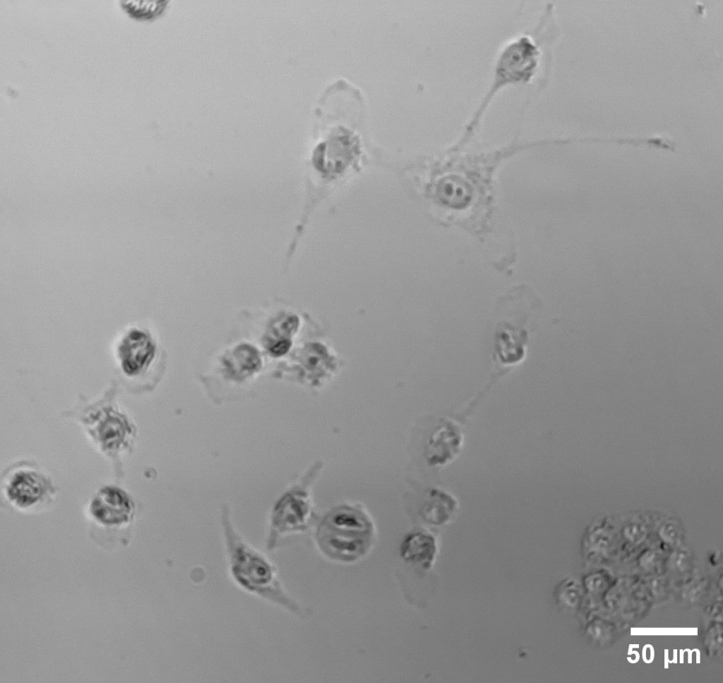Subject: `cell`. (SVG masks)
<instances>
[{"label":"cell","mask_w":723,"mask_h":683,"mask_svg":"<svg viewBox=\"0 0 723 683\" xmlns=\"http://www.w3.org/2000/svg\"><path fill=\"white\" fill-rule=\"evenodd\" d=\"M55 491L51 479L31 462L13 464L1 478L2 495L20 511L37 507L50 500Z\"/></svg>","instance_id":"3"},{"label":"cell","mask_w":723,"mask_h":683,"mask_svg":"<svg viewBox=\"0 0 723 683\" xmlns=\"http://www.w3.org/2000/svg\"><path fill=\"white\" fill-rule=\"evenodd\" d=\"M436 550L435 540L429 534L414 533L402 545V555L407 560L431 561Z\"/></svg>","instance_id":"9"},{"label":"cell","mask_w":723,"mask_h":683,"mask_svg":"<svg viewBox=\"0 0 723 683\" xmlns=\"http://www.w3.org/2000/svg\"><path fill=\"white\" fill-rule=\"evenodd\" d=\"M372 524L362 509L342 505L334 508L318 526L317 539L327 554L342 560H352L368 548Z\"/></svg>","instance_id":"2"},{"label":"cell","mask_w":723,"mask_h":683,"mask_svg":"<svg viewBox=\"0 0 723 683\" xmlns=\"http://www.w3.org/2000/svg\"><path fill=\"white\" fill-rule=\"evenodd\" d=\"M463 435L458 425L443 421L431 433L424 448V457L431 466H443L453 461L460 452Z\"/></svg>","instance_id":"7"},{"label":"cell","mask_w":723,"mask_h":683,"mask_svg":"<svg viewBox=\"0 0 723 683\" xmlns=\"http://www.w3.org/2000/svg\"><path fill=\"white\" fill-rule=\"evenodd\" d=\"M458 507L456 499L439 489H431L420 512L422 517L432 524L446 523Z\"/></svg>","instance_id":"8"},{"label":"cell","mask_w":723,"mask_h":683,"mask_svg":"<svg viewBox=\"0 0 723 683\" xmlns=\"http://www.w3.org/2000/svg\"><path fill=\"white\" fill-rule=\"evenodd\" d=\"M124 9L136 18H148L157 14L164 4L161 1H123Z\"/></svg>","instance_id":"10"},{"label":"cell","mask_w":723,"mask_h":683,"mask_svg":"<svg viewBox=\"0 0 723 683\" xmlns=\"http://www.w3.org/2000/svg\"><path fill=\"white\" fill-rule=\"evenodd\" d=\"M135 504L124 490L114 485L100 488L92 499L89 511L99 524L108 527L124 525L133 517Z\"/></svg>","instance_id":"5"},{"label":"cell","mask_w":723,"mask_h":683,"mask_svg":"<svg viewBox=\"0 0 723 683\" xmlns=\"http://www.w3.org/2000/svg\"><path fill=\"white\" fill-rule=\"evenodd\" d=\"M88 416L85 423L90 425L92 435L107 454H118L120 450L127 448L133 430L124 414L111 405H106Z\"/></svg>","instance_id":"4"},{"label":"cell","mask_w":723,"mask_h":683,"mask_svg":"<svg viewBox=\"0 0 723 683\" xmlns=\"http://www.w3.org/2000/svg\"><path fill=\"white\" fill-rule=\"evenodd\" d=\"M155 349L148 332L138 328L129 330L117 346V356L123 373L129 377L141 375L151 364Z\"/></svg>","instance_id":"6"},{"label":"cell","mask_w":723,"mask_h":683,"mask_svg":"<svg viewBox=\"0 0 723 683\" xmlns=\"http://www.w3.org/2000/svg\"><path fill=\"white\" fill-rule=\"evenodd\" d=\"M222 525L229 571L235 583L250 593L292 608V602L280 586L272 562L242 540L234 529L225 509L222 513Z\"/></svg>","instance_id":"1"}]
</instances>
